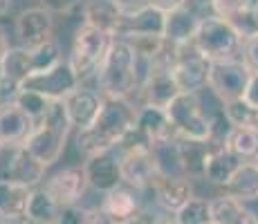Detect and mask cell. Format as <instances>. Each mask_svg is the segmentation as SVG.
Returning a JSON list of instances; mask_svg holds the SVG:
<instances>
[{"label":"cell","mask_w":258,"mask_h":224,"mask_svg":"<svg viewBox=\"0 0 258 224\" xmlns=\"http://www.w3.org/2000/svg\"><path fill=\"white\" fill-rule=\"evenodd\" d=\"M256 21H258V12H256Z\"/></svg>","instance_id":"681fc988"},{"label":"cell","mask_w":258,"mask_h":224,"mask_svg":"<svg viewBox=\"0 0 258 224\" xmlns=\"http://www.w3.org/2000/svg\"><path fill=\"white\" fill-rule=\"evenodd\" d=\"M135 128L151 143L177 137L175 130H173V126H171V119H168L166 110H162V108H153V106H144V108L137 110Z\"/></svg>","instance_id":"d4e9b609"},{"label":"cell","mask_w":258,"mask_h":224,"mask_svg":"<svg viewBox=\"0 0 258 224\" xmlns=\"http://www.w3.org/2000/svg\"><path fill=\"white\" fill-rule=\"evenodd\" d=\"M34 130V121L14 101L0 103V146H23Z\"/></svg>","instance_id":"ac0fdd59"},{"label":"cell","mask_w":258,"mask_h":224,"mask_svg":"<svg viewBox=\"0 0 258 224\" xmlns=\"http://www.w3.org/2000/svg\"><path fill=\"white\" fill-rule=\"evenodd\" d=\"M115 3H117L126 14H128V12H135V9L144 7V5H148L146 0H115Z\"/></svg>","instance_id":"7bdbcfd3"},{"label":"cell","mask_w":258,"mask_h":224,"mask_svg":"<svg viewBox=\"0 0 258 224\" xmlns=\"http://www.w3.org/2000/svg\"><path fill=\"white\" fill-rule=\"evenodd\" d=\"M166 114L180 139H191V141L211 139V117L202 108L200 94H180L166 108Z\"/></svg>","instance_id":"52a82bcc"},{"label":"cell","mask_w":258,"mask_h":224,"mask_svg":"<svg viewBox=\"0 0 258 224\" xmlns=\"http://www.w3.org/2000/svg\"><path fill=\"white\" fill-rule=\"evenodd\" d=\"M242 101H245L247 106H251L254 110H258V72H251L249 86H247L245 94H242Z\"/></svg>","instance_id":"ab89813d"},{"label":"cell","mask_w":258,"mask_h":224,"mask_svg":"<svg viewBox=\"0 0 258 224\" xmlns=\"http://www.w3.org/2000/svg\"><path fill=\"white\" fill-rule=\"evenodd\" d=\"M14 29L21 41V47H41V45L54 41V18L43 7H32L21 12L14 23Z\"/></svg>","instance_id":"5bb4252c"},{"label":"cell","mask_w":258,"mask_h":224,"mask_svg":"<svg viewBox=\"0 0 258 224\" xmlns=\"http://www.w3.org/2000/svg\"><path fill=\"white\" fill-rule=\"evenodd\" d=\"M254 166H256V168H258V157H256V162H254Z\"/></svg>","instance_id":"c3c4849f"},{"label":"cell","mask_w":258,"mask_h":224,"mask_svg":"<svg viewBox=\"0 0 258 224\" xmlns=\"http://www.w3.org/2000/svg\"><path fill=\"white\" fill-rule=\"evenodd\" d=\"M123 16H126V12L119 7L115 0H90L83 7L86 25H90L94 29H101V32L110 34V36H119Z\"/></svg>","instance_id":"44dd1931"},{"label":"cell","mask_w":258,"mask_h":224,"mask_svg":"<svg viewBox=\"0 0 258 224\" xmlns=\"http://www.w3.org/2000/svg\"><path fill=\"white\" fill-rule=\"evenodd\" d=\"M225 148L242 164H254L258 157V128L234 126L227 134Z\"/></svg>","instance_id":"83f0119b"},{"label":"cell","mask_w":258,"mask_h":224,"mask_svg":"<svg viewBox=\"0 0 258 224\" xmlns=\"http://www.w3.org/2000/svg\"><path fill=\"white\" fill-rule=\"evenodd\" d=\"M251 79V69L242 63V58L216 61L209 67V88L211 94L222 103H231L242 99Z\"/></svg>","instance_id":"9c48e42d"},{"label":"cell","mask_w":258,"mask_h":224,"mask_svg":"<svg viewBox=\"0 0 258 224\" xmlns=\"http://www.w3.org/2000/svg\"><path fill=\"white\" fill-rule=\"evenodd\" d=\"M83 171H86V177H88V186L103 193V195L123 184L119 155H115L112 151L90 155L86 159V164H83Z\"/></svg>","instance_id":"9a60e30c"},{"label":"cell","mask_w":258,"mask_h":224,"mask_svg":"<svg viewBox=\"0 0 258 224\" xmlns=\"http://www.w3.org/2000/svg\"><path fill=\"white\" fill-rule=\"evenodd\" d=\"M242 63H245L251 72H258V34L249 36L242 43Z\"/></svg>","instance_id":"74e56055"},{"label":"cell","mask_w":258,"mask_h":224,"mask_svg":"<svg viewBox=\"0 0 258 224\" xmlns=\"http://www.w3.org/2000/svg\"><path fill=\"white\" fill-rule=\"evenodd\" d=\"M9 38H7V34H5V29L0 27V63L5 61V56H7V52H9Z\"/></svg>","instance_id":"f6af8a7d"},{"label":"cell","mask_w":258,"mask_h":224,"mask_svg":"<svg viewBox=\"0 0 258 224\" xmlns=\"http://www.w3.org/2000/svg\"><path fill=\"white\" fill-rule=\"evenodd\" d=\"M32 193H34V188H29V186L0 179V220H5V222L25 220Z\"/></svg>","instance_id":"603a6c76"},{"label":"cell","mask_w":258,"mask_h":224,"mask_svg":"<svg viewBox=\"0 0 258 224\" xmlns=\"http://www.w3.org/2000/svg\"><path fill=\"white\" fill-rule=\"evenodd\" d=\"M56 63H61V49L54 41L41 47H12L0 63V79L21 86L32 74L54 67Z\"/></svg>","instance_id":"5b68a950"},{"label":"cell","mask_w":258,"mask_h":224,"mask_svg":"<svg viewBox=\"0 0 258 224\" xmlns=\"http://www.w3.org/2000/svg\"><path fill=\"white\" fill-rule=\"evenodd\" d=\"M180 157H182V168L184 175L191 177H205V166H207V157H209L213 143L211 141H191V139H180Z\"/></svg>","instance_id":"f1b7e54d"},{"label":"cell","mask_w":258,"mask_h":224,"mask_svg":"<svg viewBox=\"0 0 258 224\" xmlns=\"http://www.w3.org/2000/svg\"><path fill=\"white\" fill-rule=\"evenodd\" d=\"M140 92L144 94V106L162 108V110H166L182 94L173 79V67H155V72L151 74V79Z\"/></svg>","instance_id":"ffe728a7"},{"label":"cell","mask_w":258,"mask_h":224,"mask_svg":"<svg viewBox=\"0 0 258 224\" xmlns=\"http://www.w3.org/2000/svg\"><path fill=\"white\" fill-rule=\"evenodd\" d=\"M209 67L211 63L198 54L193 45H182L177 61L173 65V79L182 94H200L209 86Z\"/></svg>","instance_id":"30bf717a"},{"label":"cell","mask_w":258,"mask_h":224,"mask_svg":"<svg viewBox=\"0 0 258 224\" xmlns=\"http://www.w3.org/2000/svg\"><path fill=\"white\" fill-rule=\"evenodd\" d=\"M213 16L225 18V21H234L240 12H245L242 0H211Z\"/></svg>","instance_id":"8d00e7d4"},{"label":"cell","mask_w":258,"mask_h":224,"mask_svg":"<svg viewBox=\"0 0 258 224\" xmlns=\"http://www.w3.org/2000/svg\"><path fill=\"white\" fill-rule=\"evenodd\" d=\"M43 191L52 197L58 208L77 206V204L81 202V197L86 195V191H88L86 171H83V166L63 168V171L54 173L52 177H47Z\"/></svg>","instance_id":"7c38bea8"},{"label":"cell","mask_w":258,"mask_h":224,"mask_svg":"<svg viewBox=\"0 0 258 224\" xmlns=\"http://www.w3.org/2000/svg\"><path fill=\"white\" fill-rule=\"evenodd\" d=\"M242 166V162L236 155H231L225 146H218L213 143L209 157H207V166H205V179L211 182L213 186H222L234 179V175L238 173V168Z\"/></svg>","instance_id":"cb8c5ba5"},{"label":"cell","mask_w":258,"mask_h":224,"mask_svg":"<svg viewBox=\"0 0 258 224\" xmlns=\"http://www.w3.org/2000/svg\"><path fill=\"white\" fill-rule=\"evenodd\" d=\"M211 204V224H256L254 215L247 211L240 200L231 195H218L209 200Z\"/></svg>","instance_id":"4316f807"},{"label":"cell","mask_w":258,"mask_h":224,"mask_svg":"<svg viewBox=\"0 0 258 224\" xmlns=\"http://www.w3.org/2000/svg\"><path fill=\"white\" fill-rule=\"evenodd\" d=\"M43 9H47L49 14H68L79 5V0H41Z\"/></svg>","instance_id":"f35d334b"},{"label":"cell","mask_w":258,"mask_h":224,"mask_svg":"<svg viewBox=\"0 0 258 224\" xmlns=\"http://www.w3.org/2000/svg\"><path fill=\"white\" fill-rule=\"evenodd\" d=\"M225 191L227 195L236 197L240 202L258 200V168L254 164H242L234 175V179L225 186Z\"/></svg>","instance_id":"4dcf8cb0"},{"label":"cell","mask_w":258,"mask_h":224,"mask_svg":"<svg viewBox=\"0 0 258 224\" xmlns=\"http://www.w3.org/2000/svg\"><path fill=\"white\" fill-rule=\"evenodd\" d=\"M0 224H12V222H5V220H0Z\"/></svg>","instance_id":"7dc6e473"},{"label":"cell","mask_w":258,"mask_h":224,"mask_svg":"<svg viewBox=\"0 0 258 224\" xmlns=\"http://www.w3.org/2000/svg\"><path fill=\"white\" fill-rule=\"evenodd\" d=\"M63 103H66V110H68V117H70L72 128H77V130L81 132V130H88V128L97 121L99 112H101V106H103V97L97 94L94 90L79 86Z\"/></svg>","instance_id":"e0dca14e"},{"label":"cell","mask_w":258,"mask_h":224,"mask_svg":"<svg viewBox=\"0 0 258 224\" xmlns=\"http://www.w3.org/2000/svg\"><path fill=\"white\" fill-rule=\"evenodd\" d=\"M151 7H155V9H160V12H175V9H180V7H184V5L188 3V0H146Z\"/></svg>","instance_id":"60d3db41"},{"label":"cell","mask_w":258,"mask_h":224,"mask_svg":"<svg viewBox=\"0 0 258 224\" xmlns=\"http://www.w3.org/2000/svg\"><path fill=\"white\" fill-rule=\"evenodd\" d=\"M135 119H137V110L133 108L131 101L103 97V106L97 121L88 130H81L77 134L79 151L86 157L97 155V153L115 151L123 141V137L135 128Z\"/></svg>","instance_id":"6da1fadb"},{"label":"cell","mask_w":258,"mask_h":224,"mask_svg":"<svg viewBox=\"0 0 258 224\" xmlns=\"http://www.w3.org/2000/svg\"><path fill=\"white\" fill-rule=\"evenodd\" d=\"M242 43L245 41H242V36L238 34L234 25L218 16L202 18L196 38H193V47L209 63L236 58L238 52H242Z\"/></svg>","instance_id":"277c9868"},{"label":"cell","mask_w":258,"mask_h":224,"mask_svg":"<svg viewBox=\"0 0 258 224\" xmlns=\"http://www.w3.org/2000/svg\"><path fill=\"white\" fill-rule=\"evenodd\" d=\"M79 86H81V81L74 74L70 61H61L54 67L43 69V72H36L29 79H25L21 86H18V90H23V92H36L41 97H45L47 101H66Z\"/></svg>","instance_id":"ba28073f"},{"label":"cell","mask_w":258,"mask_h":224,"mask_svg":"<svg viewBox=\"0 0 258 224\" xmlns=\"http://www.w3.org/2000/svg\"><path fill=\"white\" fill-rule=\"evenodd\" d=\"M153 195H155V202L160 204V208L164 213H173L175 215L184 204L191 200L193 195V186L188 177H166L160 175L153 182L151 186Z\"/></svg>","instance_id":"d6986e66"},{"label":"cell","mask_w":258,"mask_h":224,"mask_svg":"<svg viewBox=\"0 0 258 224\" xmlns=\"http://www.w3.org/2000/svg\"><path fill=\"white\" fill-rule=\"evenodd\" d=\"M101 208L115 220V224L133 220L135 215H140V197H137V191L119 186L115 191L106 193Z\"/></svg>","instance_id":"484cf974"},{"label":"cell","mask_w":258,"mask_h":224,"mask_svg":"<svg viewBox=\"0 0 258 224\" xmlns=\"http://www.w3.org/2000/svg\"><path fill=\"white\" fill-rule=\"evenodd\" d=\"M164 25H166L164 12L151 7V5H144V7L135 9V12H128L123 16L119 36L123 41H128V38H144V36L164 38Z\"/></svg>","instance_id":"2e32d148"},{"label":"cell","mask_w":258,"mask_h":224,"mask_svg":"<svg viewBox=\"0 0 258 224\" xmlns=\"http://www.w3.org/2000/svg\"><path fill=\"white\" fill-rule=\"evenodd\" d=\"M97 77L106 99H126L128 101L140 90L137 88V58L131 43L123 38H115Z\"/></svg>","instance_id":"3957f363"},{"label":"cell","mask_w":258,"mask_h":224,"mask_svg":"<svg viewBox=\"0 0 258 224\" xmlns=\"http://www.w3.org/2000/svg\"><path fill=\"white\" fill-rule=\"evenodd\" d=\"M90 224H115V220L99 206V208H90Z\"/></svg>","instance_id":"b9f144b4"},{"label":"cell","mask_w":258,"mask_h":224,"mask_svg":"<svg viewBox=\"0 0 258 224\" xmlns=\"http://www.w3.org/2000/svg\"><path fill=\"white\" fill-rule=\"evenodd\" d=\"M153 157H155V162H157V171H160V175L186 177L184 168H182V157H180V143H177V137L153 143Z\"/></svg>","instance_id":"f546056e"},{"label":"cell","mask_w":258,"mask_h":224,"mask_svg":"<svg viewBox=\"0 0 258 224\" xmlns=\"http://www.w3.org/2000/svg\"><path fill=\"white\" fill-rule=\"evenodd\" d=\"M200 21L202 18H198V14L186 5L175 9V12H168L164 25V38L173 45H193Z\"/></svg>","instance_id":"7402d4cb"},{"label":"cell","mask_w":258,"mask_h":224,"mask_svg":"<svg viewBox=\"0 0 258 224\" xmlns=\"http://www.w3.org/2000/svg\"><path fill=\"white\" fill-rule=\"evenodd\" d=\"M0 153H3V146H0Z\"/></svg>","instance_id":"f907efd6"},{"label":"cell","mask_w":258,"mask_h":224,"mask_svg":"<svg viewBox=\"0 0 258 224\" xmlns=\"http://www.w3.org/2000/svg\"><path fill=\"white\" fill-rule=\"evenodd\" d=\"M9 5H12V0H0V16H3V14L9 9Z\"/></svg>","instance_id":"bcb514c9"},{"label":"cell","mask_w":258,"mask_h":224,"mask_svg":"<svg viewBox=\"0 0 258 224\" xmlns=\"http://www.w3.org/2000/svg\"><path fill=\"white\" fill-rule=\"evenodd\" d=\"M54 224H90V208L83 206H66L58 211V217Z\"/></svg>","instance_id":"d590c367"},{"label":"cell","mask_w":258,"mask_h":224,"mask_svg":"<svg viewBox=\"0 0 258 224\" xmlns=\"http://www.w3.org/2000/svg\"><path fill=\"white\" fill-rule=\"evenodd\" d=\"M112 41H115V36L101 32V29H94L90 25H83L77 29L70 52V65L79 77V81L92 77V74H99L108 52H110Z\"/></svg>","instance_id":"8992f818"},{"label":"cell","mask_w":258,"mask_h":224,"mask_svg":"<svg viewBox=\"0 0 258 224\" xmlns=\"http://www.w3.org/2000/svg\"><path fill=\"white\" fill-rule=\"evenodd\" d=\"M173 220L175 224H211V204L205 197H191Z\"/></svg>","instance_id":"d6a6232c"},{"label":"cell","mask_w":258,"mask_h":224,"mask_svg":"<svg viewBox=\"0 0 258 224\" xmlns=\"http://www.w3.org/2000/svg\"><path fill=\"white\" fill-rule=\"evenodd\" d=\"M225 114L229 119L231 126H242V128H258V110L247 106L242 99L231 103H225Z\"/></svg>","instance_id":"e575fe53"},{"label":"cell","mask_w":258,"mask_h":224,"mask_svg":"<svg viewBox=\"0 0 258 224\" xmlns=\"http://www.w3.org/2000/svg\"><path fill=\"white\" fill-rule=\"evenodd\" d=\"M14 103H16V106L21 108V110L27 114V117L32 119L34 123L41 121V119L47 114L49 106H52V101H47V99L41 97V94H36V92H23V90H18Z\"/></svg>","instance_id":"836d02e7"},{"label":"cell","mask_w":258,"mask_h":224,"mask_svg":"<svg viewBox=\"0 0 258 224\" xmlns=\"http://www.w3.org/2000/svg\"><path fill=\"white\" fill-rule=\"evenodd\" d=\"M58 211H61V208L54 204V200L43 188H34L32 197H29V204H27L25 220L29 224H54L58 217Z\"/></svg>","instance_id":"1f68e13d"},{"label":"cell","mask_w":258,"mask_h":224,"mask_svg":"<svg viewBox=\"0 0 258 224\" xmlns=\"http://www.w3.org/2000/svg\"><path fill=\"white\" fill-rule=\"evenodd\" d=\"M117 155L119 164H121L123 182L135 191H146L160 177L157 162L153 157V148H135V151L117 153Z\"/></svg>","instance_id":"4fadbf2b"},{"label":"cell","mask_w":258,"mask_h":224,"mask_svg":"<svg viewBox=\"0 0 258 224\" xmlns=\"http://www.w3.org/2000/svg\"><path fill=\"white\" fill-rule=\"evenodd\" d=\"M72 123L68 117L66 103L63 101H52L47 114L38 123H34V130L23 143L25 151L29 153L38 164L49 168L61 159L63 151H66L68 137H70Z\"/></svg>","instance_id":"7a4b0ae2"},{"label":"cell","mask_w":258,"mask_h":224,"mask_svg":"<svg viewBox=\"0 0 258 224\" xmlns=\"http://www.w3.org/2000/svg\"><path fill=\"white\" fill-rule=\"evenodd\" d=\"M166 220V217H164ZM164 220H153L151 215H146V213L140 211V215H135L133 220H126V222H119V224H162Z\"/></svg>","instance_id":"ee69618b"},{"label":"cell","mask_w":258,"mask_h":224,"mask_svg":"<svg viewBox=\"0 0 258 224\" xmlns=\"http://www.w3.org/2000/svg\"><path fill=\"white\" fill-rule=\"evenodd\" d=\"M45 175V166L25 151V146L3 148L0 153V179L34 188Z\"/></svg>","instance_id":"8fae6325"}]
</instances>
